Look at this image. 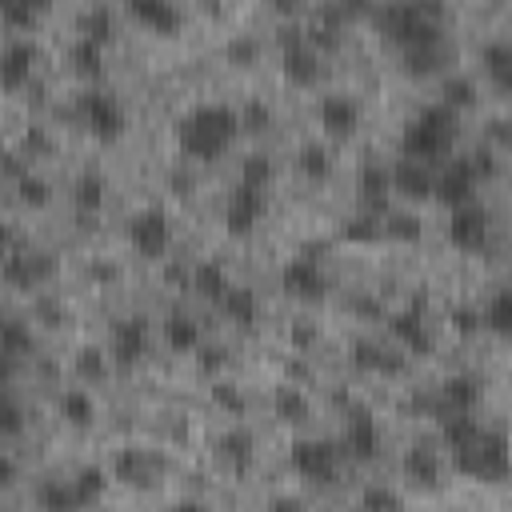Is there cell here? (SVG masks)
Masks as SVG:
<instances>
[{"label": "cell", "instance_id": "6da1fadb", "mask_svg": "<svg viewBox=\"0 0 512 512\" xmlns=\"http://www.w3.org/2000/svg\"><path fill=\"white\" fill-rule=\"evenodd\" d=\"M372 20L388 44L400 52L436 36H448V12L440 0H384L372 8Z\"/></svg>", "mask_w": 512, "mask_h": 512}, {"label": "cell", "instance_id": "7a4b0ae2", "mask_svg": "<svg viewBox=\"0 0 512 512\" xmlns=\"http://www.w3.org/2000/svg\"><path fill=\"white\" fill-rule=\"evenodd\" d=\"M240 132V112L228 104H196L176 124V144L188 160H216Z\"/></svg>", "mask_w": 512, "mask_h": 512}, {"label": "cell", "instance_id": "3957f363", "mask_svg": "<svg viewBox=\"0 0 512 512\" xmlns=\"http://www.w3.org/2000/svg\"><path fill=\"white\" fill-rule=\"evenodd\" d=\"M456 144V112L444 108V104H428L424 112H416L408 124H404V136H400V156H412V160H444Z\"/></svg>", "mask_w": 512, "mask_h": 512}, {"label": "cell", "instance_id": "277c9868", "mask_svg": "<svg viewBox=\"0 0 512 512\" xmlns=\"http://www.w3.org/2000/svg\"><path fill=\"white\" fill-rule=\"evenodd\" d=\"M452 464H456L464 476H472V480L496 484V480H504V472H508V444H504L500 432H480L476 444L452 452Z\"/></svg>", "mask_w": 512, "mask_h": 512}, {"label": "cell", "instance_id": "5b68a950", "mask_svg": "<svg viewBox=\"0 0 512 512\" xmlns=\"http://www.w3.org/2000/svg\"><path fill=\"white\" fill-rule=\"evenodd\" d=\"M76 112H80L84 128H88L96 140H104V144L120 140L124 128H128V116H124L120 100H116L112 92H104V88H88V92H80Z\"/></svg>", "mask_w": 512, "mask_h": 512}, {"label": "cell", "instance_id": "8992f818", "mask_svg": "<svg viewBox=\"0 0 512 512\" xmlns=\"http://www.w3.org/2000/svg\"><path fill=\"white\" fill-rule=\"evenodd\" d=\"M280 44H284V56H280V72L292 88H312L320 80V52L304 40V28L288 24L280 28Z\"/></svg>", "mask_w": 512, "mask_h": 512}, {"label": "cell", "instance_id": "52a82bcc", "mask_svg": "<svg viewBox=\"0 0 512 512\" xmlns=\"http://www.w3.org/2000/svg\"><path fill=\"white\" fill-rule=\"evenodd\" d=\"M288 464L308 484H332L340 472V448L332 440H296L288 452Z\"/></svg>", "mask_w": 512, "mask_h": 512}, {"label": "cell", "instance_id": "ba28073f", "mask_svg": "<svg viewBox=\"0 0 512 512\" xmlns=\"http://www.w3.org/2000/svg\"><path fill=\"white\" fill-rule=\"evenodd\" d=\"M268 212V200H264V188H248V184H236L224 200V232L244 240L256 232V224L264 220Z\"/></svg>", "mask_w": 512, "mask_h": 512}, {"label": "cell", "instance_id": "9c48e42d", "mask_svg": "<svg viewBox=\"0 0 512 512\" xmlns=\"http://www.w3.org/2000/svg\"><path fill=\"white\" fill-rule=\"evenodd\" d=\"M128 244L144 256V260H160L172 244V224H168V212L164 208H140L132 220H128Z\"/></svg>", "mask_w": 512, "mask_h": 512}, {"label": "cell", "instance_id": "30bf717a", "mask_svg": "<svg viewBox=\"0 0 512 512\" xmlns=\"http://www.w3.org/2000/svg\"><path fill=\"white\" fill-rule=\"evenodd\" d=\"M476 184H480V176H476L472 160H468V156H448L444 168L432 176V196H436L440 204L456 208V204L476 200Z\"/></svg>", "mask_w": 512, "mask_h": 512}, {"label": "cell", "instance_id": "8fae6325", "mask_svg": "<svg viewBox=\"0 0 512 512\" xmlns=\"http://www.w3.org/2000/svg\"><path fill=\"white\" fill-rule=\"evenodd\" d=\"M280 284H284V292H288V296L308 300V304H312V300H324V292H328V276H324V268H320V260H316V252H312V248L296 252V256L284 264Z\"/></svg>", "mask_w": 512, "mask_h": 512}, {"label": "cell", "instance_id": "7c38bea8", "mask_svg": "<svg viewBox=\"0 0 512 512\" xmlns=\"http://www.w3.org/2000/svg\"><path fill=\"white\" fill-rule=\"evenodd\" d=\"M488 228H492V216L484 204H476V200L456 204L448 216V244L460 252H480L488 244Z\"/></svg>", "mask_w": 512, "mask_h": 512}, {"label": "cell", "instance_id": "4fadbf2b", "mask_svg": "<svg viewBox=\"0 0 512 512\" xmlns=\"http://www.w3.org/2000/svg\"><path fill=\"white\" fill-rule=\"evenodd\" d=\"M52 256L48 252H36V248H8L4 260H0V276L12 284V288H40L48 276H52Z\"/></svg>", "mask_w": 512, "mask_h": 512}, {"label": "cell", "instance_id": "5bb4252c", "mask_svg": "<svg viewBox=\"0 0 512 512\" xmlns=\"http://www.w3.org/2000/svg\"><path fill=\"white\" fill-rule=\"evenodd\" d=\"M340 448H344V456H352L356 464L376 460V452H380V424H376V416H372L368 408H352V412H348Z\"/></svg>", "mask_w": 512, "mask_h": 512}, {"label": "cell", "instance_id": "9a60e30c", "mask_svg": "<svg viewBox=\"0 0 512 512\" xmlns=\"http://www.w3.org/2000/svg\"><path fill=\"white\" fill-rule=\"evenodd\" d=\"M36 60H40V48H36L32 40H24V36L8 40V44L0 48V88H4V92L24 88V84L32 80V72H36Z\"/></svg>", "mask_w": 512, "mask_h": 512}, {"label": "cell", "instance_id": "2e32d148", "mask_svg": "<svg viewBox=\"0 0 512 512\" xmlns=\"http://www.w3.org/2000/svg\"><path fill=\"white\" fill-rule=\"evenodd\" d=\"M316 120H320V128H324L332 140H348V136H356V128H360V108H356L352 96L328 92V96L320 100V108H316Z\"/></svg>", "mask_w": 512, "mask_h": 512}, {"label": "cell", "instance_id": "e0dca14e", "mask_svg": "<svg viewBox=\"0 0 512 512\" xmlns=\"http://www.w3.org/2000/svg\"><path fill=\"white\" fill-rule=\"evenodd\" d=\"M108 352H112V360L124 364V368H132L136 360H144V352H148V320H144V316H124V320H116V324H112V344H108Z\"/></svg>", "mask_w": 512, "mask_h": 512}, {"label": "cell", "instance_id": "ac0fdd59", "mask_svg": "<svg viewBox=\"0 0 512 512\" xmlns=\"http://www.w3.org/2000/svg\"><path fill=\"white\" fill-rule=\"evenodd\" d=\"M124 4H128V16L156 36H176L184 28V12L172 0H124Z\"/></svg>", "mask_w": 512, "mask_h": 512}, {"label": "cell", "instance_id": "d6986e66", "mask_svg": "<svg viewBox=\"0 0 512 512\" xmlns=\"http://www.w3.org/2000/svg\"><path fill=\"white\" fill-rule=\"evenodd\" d=\"M344 28H348V20L336 12V4L332 0H324L316 12H312V20H308V28H304V40L324 56V52H336L340 48V40H344Z\"/></svg>", "mask_w": 512, "mask_h": 512}, {"label": "cell", "instance_id": "ffe728a7", "mask_svg": "<svg viewBox=\"0 0 512 512\" xmlns=\"http://www.w3.org/2000/svg\"><path fill=\"white\" fill-rule=\"evenodd\" d=\"M404 56V72L408 76H432L440 68L452 64V40L448 36H436V40H424V44H412L400 52Z\"/></svg>", "mask_w": 512, "mask_h": 512}, {"label": "cell", "instance_id": "44dd1931", "mask_svg": "<svg viewBox=\"0 0 512 512\" xmlns=\"http://www.w3.org/2000/svg\"><path fill=\"white\" fill-rule=\"evenodd\" d=\"M388 180H392V192L408 196V200H428L432 196V168L424 160H412V156H400L392 168H388Z\"/></svg>", "mask_w": 512, "mask_h": 512}, {"label": "cell", "instance_id": "7402d4cb", "mask_svg": "<svg viewBox=\"0 0 512 512\" xmlns=\"http://www.w3.org/2000/svg\"><path fill=\"white\" fill-rule=\"evenodd\" d=\"M388 332L408 348V352H416V356H428L432 352V336H428V324H424V316L416 312V308H404V312H392L388 316Z\"/></svg>", "mask_w": 512, "mask_h": 512}, {"label": "cell", "instance_id": "603a6c76", "mask_svg": "<svg viewBox=\"0 0 512 512\" xmlns=\"http://www.w3.org/2000/svg\"><path fill=\"white\" fill-rule=\"evenodd\" d=\"M388 196H392L388 168L376 164V160H368V164L360 168V204H364V212L384 216V212H388Z\"/></svg>", "mask_w": 512, "mask_h": 512}, {"label": "cell", "instance_id": "cb8c5ba5", "mask_svg": "<svg viewBox=\"0 0 512 512\" xmlns=\"http://www.w3.org/2000/svg\"><path fill=\"white\" fill-rule=\"evenodd\" d=\"M480 396H484V388H480L476 376H468V372L448 376L440 384V412H476Z\"/></svg>", "mask_w": 512, "mask_h": 512}, {"label": "cell", "instance_id": "d4e9b609", "mask_svg": "<svg viewBox=\"0 0 512 512\" xmlns=\"http://www.w3.org/2000/svg\"><path fill=\"white\" fill-rule=\"evenodd\" d=\"M216 304H220L224 320H232L236 328H252V324L260 320V300H256V292H252V288L228 284V288H224V296H220Z\"/></svg>", "mask_w": 512, "mask_h": 512}, {"label": "cell", "instance_id": "484cf974", "mask_svg": "<svg viewBox=\"0 0 512 512\" xmlns=\"http://www.w3.org/2000/svg\"><path fill=\"white\" fill-rule=\"evenodd\" d=\"M440 416H444V420H440V440H444L448 452H460V448L476 444L480 432H484L472 412H440Z\"/></svg>", "mask_w": 512, "mask_h": 512}, {"label": "cell", "instance_id": "4316f807", "mask_svg": "<svg viewBox=\"0 0 512 512\" xmlns=\"http://www.w3.org/2000/svg\"><path fill=\"white\" fill-rule=\"evenodd\" d=\"M480 68H484V76L492 80L496 92H508V88H512V48H508L504 40L484 44V52H480Z\"/></svg>", "mask_w": 512, "mask_h": 512}, {"label": "cell", "instance_id": "83f0119b", "mask_svg": "<svg viewBox=\"0 0 512 512\" xmlns=\"http://www.w3.org/2000/svg\"><path fill=\"white\" fill-rule=\"evenodd\" d=\"M252 452H256V440L248 428H228L220 440H216V456L228 464V468H248L252 464Z\"/></svg>", "mask_w": 512, "mask_h": 512}, {"label": "cell", "instance_id": "f1b7e54d", "mask_svg": "<svg viewBox=\"0 0 512 512\" xmlns=\"http://www.w3.org/2000/svg\"><path fill=\"white\" fill-rule=\"evenodd\" d=\"M404 476H408L412 484H420V488H436V484H440V456H436L432 448H424V444L408 448V456H404Z\"/></svg>", "mask_w": 512, "mask_h": 512}, {"label": "cell", "instance_id": "f546056e", "mask_svg": "<svg viewBox=\"0 0 512 512\" xmlns=\"http://www.w3.org/2000/svg\"><path fill=\"white\" fill-rule=\"evenodd\" d=\"M68 60H72V72L76 76L100 80V72H104V44H96L88 36H76V44L68 48Z\"/></svg>", "mask_w": 512, "mask_h": 512}, {"label": "cell", "instance_id": "4dcf8cb0", "mask_svg": "<svg viewBox=\"0 0 512 512\" xmlns=\"http://www.w3.org/2000/svg\"><path fill=\"white\" fill-rule=\"evenodd\" d=\"M164 344H168L172 352H196V348H200V328H196V320L184 316V312H172V316L164 320Z\"/></svg>", "mask_w": 512, "mask_h": 512}, {"label": "cell", "instance_id": "1f68e13d", "mask_svg": "<svg viewBox=\"0 0 512 512\" xmlns=\"http://www.w3.org/2000/svg\"><path fill=\"white\" fill-rule=\"evenodd\" d=\"M52 0H0V20L16 32H28L44 12H48Z\"/></svg>", "mask_w": 512, "mask_h": 512}, {"label": "cell", "instance_id": "d6a6232c", "mask_svg": "<svg viewBox=\"0 0 512 512\" xmlns=\"http://www.w3.org/2000/svg\"><path fill=\"white\" fill-rule=\"evenodd\" d=\"M192 288L204 296V300H220L224 296V288H228V272H224V264H216V260H200L196 268H192Z\"/></svg>", "mask_w": 512, "mask_h": 512}, {"label": "cell", "instance_id": "836d02e7", "mask_svg": "<svg viewBox=\"0 0 512 512\" xmlns=\"http://www.w3.org/2000/svg\"><path fill=\"white\" fill-rule=\"evenodd\" d=\"M72 204H76V212L96 216L104 208V176L100 172H84L76 180V188H72Z\"/></svg>", "mask_w": 512, "mask_h": 512}, {"label": "cell", "instance_id": "e575fe53", "mask_svg": "<svg viewBox=\"0 0 512 512\" xmlns=\"http://www.w3.org/2000/svg\"><path fill=\"white\" fill-rule=\"evenodd\" d=\"M272 412L284 424H300V420H308V396L300 388H292V384H280L276 396H272Z\"/></svg>", "mask_w": 512, "mask_h": 512}, {"label": "cell", "instance_id": "d590c367", "mask_svg": "<svg viewBox=\"0 0 512 512\" xmlns=\"http://www.w3.org/2000/svg\"><path fill=\"white\" fill-rule=\"evenodd\" d=\"M60 416H64L72 428H88V424L96 420V404H92V396H88L84 388H68V392L60 396Z\"/></svg>", "mask_w": 512, "mask_h": 512}, {"label": "cell", "instance_id": "8d00e7d4", "mask_svg": "<svg viewBox=\"0 0 512 512\" xmlns=\"http://www.w3.org/2000/svg\"><path fill=\"white\" fill-rule=\"evenodd\" d=\"M480 324L488 328V332H496V336H508L512 332V296L500 288V292H492V300L484 304V312H480Z\"/></svg>", "mask_w": 512, "mask_h": 512}, {"label": "cell", "instance_id": "74e56055", "mask_svg": "<svg viewBox=\"0 0 512 512\" xmlns=\"http://www.w3.org/2000/svg\"><path fill=\"white\" fill-rule=\"evenodd\" d=\"M296 168H300L308 180H324V176L332 172V152H328L320 140H312V144H304V148L296 152Z\"/></svg>", "mask_w": 512, "mask_h": 512}, {"label": "cell", "instance_id": "f35d334b", "mask_svg": "<svg viewBox=\"0 0 512 512\" xmlns=\"http://www.w3.org/2000/svg\"><path fill=\"white\" fill-rule=\"evenodd\" d=\"M0 348H8L12 356H28L32 352V328L16 316H0Z\"/></svg>", "mask_w": 512, "mask_h": 512}, {"label": "cell", "instance_id": "ab89813d", "mask_svg": "<svg viewBox=\"0 0 512 512\" xmlns=\"http://www.w3.org/2000/svg\"><path fill=\"white\" fill-rule=\"evenodd\" d=\"M440 96H444L440 104H444V108H452V112L460 116L464 108H472V104H476V80H472V76H448Z\"/></svg>", "mask_w": 512, "mask_h": 512}, {"label": "cell", "instance_id": "60d3db41", "mask_svg": "<svg viewBox=\"0 0 512 512\" xmlns=\"http://www.w3.org/2000/svg\"><path fill=\"white\" fill-rule=\"evenodd\" d=\"M76 32L88 36V40H96V44H108V40H112V12H108L104 4H92V8L80 16Z\"/></svg>", "mask_w": 512, "mask_h": 512}, {"label": "cell", "instance_id": "b9f144b4", "mask_svg": "<svg viewBox=\"0 0 512 512\" xmlns=\"http://www.w3.org/2000/svg\"><path fill=\"white\" fill-rule=\"evenodd\" d=\"M104 488H108V476H104L100 468H80V472H76V480H72V492H76V508H84V504H96V500L104 496Z\"/></svg>", "mask_w": 512, "mask_h": 512}, {"label": "cell", "instance_id": "7bdbcfd3", "mask_svg": "<svg viewBox=\"0 0 512 512\" xmlns=\"http://www.w3.org/2000/svg\"><path fill=\"white\" fill-rule=\"evenodd\" d=\"M272 176H276V168H272V156H264V152H252V156H244V164H240V184H248V188H264V192H268Z\"/></svg>", "mask_w": 512, "mask_h": 512}, {"label": "cell", "instance_id": "ee69618b", "mask_svg": "<svg viewBox=\"0 0 512 512\" xmlns=\"http://www.w3.org/2000/svg\"><path fill=\"white\" fill-rule=\"evenodd\" d=\"M344 236H348L352 244H372V240H380V236H384V216L360 212V216H352V220L344 224Z\"/></svg>", "mask_w": 512, "mask_h": 512}, {"label": "cell", "instance_id": "f6af8a7d", "mask_svg": "<svg viewBox=\"0 0 512 512\" xmlns=\"http://www.w3.org/2000/svg\"><path fill=\"white\" fill-rule=\"evenodd\" d=\"M24 408L20 400L8 392V384H0V436H20L24 432Z\"/></svg>", "mask_w": 512, "mask_h": 512}, {"label": "cell", "instance_id": "bcb514c9", "mask_svg": "<svg viewBox=\"0 0 512 512\" xmlns=\"http://www.w3.org/2000/svg\"><path fill=\"white\" fill-rule=\"evenodd\" d=\"M224 60H228L232 68H252V64L260 60V44H256V36H232V40L224 44Z\"/></svg>", "mask_w": 512, "mask_h": 512}, {"label": "cell", "instance_id": "7dc6e473", "mask_svg": "<svg viewBox=\"0 0 512 512\" xmlns=\"http://www.w3.org/2000/svg\"><path fill=\"white\" fill-rule=\"evenodd\" d=\"M36 500H40V508H56V512H64V508H76V492H72V480L64 484V480H48L40 492H36Z\"/></svg>", "mask_w": 512, "mask_h": 512}, {"label": "cell", "instance_id": "c3c4849f", "mask_svg": "<svg viewBox=\"0 0 512 512\" xmlns=\"http://www.w3.org/2000/svg\"><path fill=\"white\" fill-rule=\"evenodd\" d=\"M16 188H20V200L32 204V208H44V204L52 200V188H48L40 176H32V172H24V176L16 180Z\"/></svg>", "mask_w": 512, "mask_h": 512}, {"label": "cell", "instance_id": "681fc988", "mask_svg": "<svg viewBox=\"0 0 512 512\" xmlns=\"http://www.w3.org/2000/svg\"><path fill=\"white\" fill-rule=\"evenodd\" d=\"M76 372H80L84 380H100V376L108 372L104 352H96V348H80V352H76Z\"/></svg>", "mask_w": 512, "mask_h": 512}, {"label": "cell", "instance_id": "f907efd6", "mask_svg": "<svg viewBox=\"0 0 512 512\" xmlns=\"http://www.w3.org/2000/svg\"><path fill=\"white\" fill-rule=\"evenodd\" d=\"M360 504L364 508H400L404 500H400V492H392V488H364V496H360Z\"/></svg>", "mask_w": 512, "mask_h": 512}, {"label": "cell", "instance_id": "816d5d0a", "mask_svg": "<svg viewBox=\"0 0 512 512\" xmlns=\"http://www.w3.org/2000/svg\"><path fill=\"white\" fill-rule=\"evenodd\" d=\"M268 120H272V112H268V104H248L244 108V116H240V128H252V132H264L268 128Z\"/></svg>", "mask_w": 512, "mask_h": 512}, {"label": "cell", "instance_id": "f5cc1de1", "mask_svg": "<svg viewBox=\"0 0 512 512\" xmlns=\"http://www.w3.org/2000/svg\"><path fill=\"white\" fill-rule=\"evenodd\" d=\"M384 236H396V240H416V236H420V224H416L412 216H392V220L384 224Z\"/></svg>", "mask_w": 512, "mask_h": 512}, {"label": "cell", "instance_id": "db71d44e", "mask_svg": "<svg viewBox=\"0 0 512 512\" xmlns=\"http://www.w3.org/2000/svg\"><path fill=\"white\" fill-rule=\"evenodd\" d=\"M336 4V12L344 16V20H364V16H372V8H376V0H332Z\"/></svg>", "mask_w": 512, "mask_h": 512}, {"label": "cell", "instance_id": "11a10c76", "mask_svg": "<svg viewBox=\"0 0 512 512\" xmlns=\"http://www.w3.org/2000/svg\"><path fill=\"white\" fill-rule=\"evenodd\" d=\"M120 476L132 484H144V456L140 452H124L120 456Z\"/></svg>", "mask_w": 512, "mask_h": 512}, {"label": "cell", "instance_id": "9f6ffc18", "mask_svg": "<svg viewBox=\"0 0 512 512\" xmlns=\"http://www.w3.org/2000/svg\"><path fill=\"white\" fill-rule=\"evenodd\" d=\"M212 400H216V404H224L228 412H240V408H244V400H240V392H236L232 384H224V380H220V384L212 388Z\"/></svg>", "mask_w": 512, "mask_h": 512}, {"label": "cell", "instance_id": "6f0895ef", "mask_svg": "<svg viewBox=\"0 0 512 512\" xmlns=\"http://www.w3.org/2000/svg\"><path fill=\"white\" fill-rule=\"evenodd\" d=\"M468 160H472V168H476V176H480V180H484V176H492V172H496V156H492V152H488V148H476V152H472V156H468Z\"/></svg>", "mask_w": 512, "mask_h": 512}, {"label": "cell", "instance_id": "680465c9", "mask_svg": "<svg viewBox=\"0 0 512 512\" xmlns=\"http://www.w3.org/2000/svg\"><path fill=\"white\" fill-rule=\"evenodd\" d=\"M452 324H456L460 332H476V328H480V312H476V308H456V312H452Z\"/></svg>", "mask_w": 512, "mask_h": 512}, {"label": "cell", "instance_id": "91938a15", "mask_svg": "<svg viewBox=\"0 0 512 512\" xmlns=\"http://www.w3.org/2000/svg\"><path fill=\"white\" fill-rule=\"evenodd\" d=\"M16 368H20V356H12L8 348H0V384H8L16 376Z\"/></svg>", "mask_w": 512, "mask_h": 512}, {"label": "cell", "instance_id": "94428289", "mask_svg": "<svg viewBox=\"0 0 512 512\" xmlns=\"http://www.w3.org/2000/svg\"><path fill=\"white\" fill-rule=\"evenodd\" d=\"M264 4H268L276 16H296V12L304 8V0H264Z\"/></svg>", "mask_w": 512, "mask_h": 512}, {"label": "cell", "instance_id": "6125c7cd", "mask_svg": "<svg viewBox=\"0 0 512 512\" xmlns=\"http://www.w3.org/2000/svg\"><path fill=\"white\" fill-rule=\"evenodd\" d=\"M16 480V460L8 452H0V488H8Z\"/></svg>", "mask_w": 512, "mask_h": 512}, {"label": "cell", "instance_id": "be15d7a7", "mask_svg": "<svg viewBox=\"0 0 512 512\" xmlns=\"http://www.w3.org/2000/svg\"><path fill=\"white\" fill-rule=\"evenodd\" d=\"M200 364L212 372V368H220V364H224V352H220V348H204V352H200Z\"/></svg>", "mask_w": 512, "mask_h": 512}, {"label": "cell", "instance_id": "e7e4bbea", "mask_svg": "<svg viewBox=\"0 0 512 512\" xmlns=\"http://www.w3.org/2000/svg\"><path fill=\"white\" fill-rule=\"evenodd\" d=\"M8 244H12V232H8V228H4V224H0V256H4V252H8Z\"/></svg>", "mask_w": 512, "mask_h": 512}]
</instances>
